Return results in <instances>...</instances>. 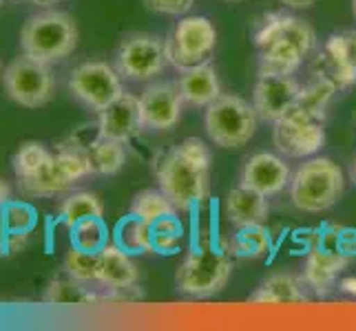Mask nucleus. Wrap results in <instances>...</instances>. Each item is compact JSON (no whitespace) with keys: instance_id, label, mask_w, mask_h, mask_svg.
Segmentation results:
<instances>
[{"instance_id":"ddd939ff","label":"nucleus","mask_w":356,"mask_h":331,"mask_svg":"<svg viewBox=\"0 0 356 331\" xmlns=\"http://www.w3.org/2000/svg\"><path fill=\"white\" fill-rule=\"evenodd\" d=\"M142 121L149 130H170L179 124L184 97L177 82H153L140 95Z\"/></svg>"},{"instance_id":"a878e982","label":"nucleus","mask_w":356,"mask_h":331,"mask_svg":"<svg viewBox=\"0 0 356 331\" xmlns=\"http://www.w3.org/2000/svg\"><path fill=\"white\" fill-rule=\"evenodd\" d=\"M104 205L95 192H71L69 197L60 203V221L71 230L73 226H78L80 221L91 219V217H102Z\"/></svg>"},{"instance_id":"39448f33","label":"nucleus","mask_w":356,"mask_h":331,"mask_svg":"<svg viewBox=\"0 0 356 331\" xmlns=\"http://www.w3.org/2000/svg\"><path fill=\"white\" fill-rule=\"evenodd\" d=\"M259 113L250 102L239 95L222 93L213 104L206 106L204 128L208 139L219 148H241L254 137Z\"/></svg>"},{"instance_id":"bb28decb","label":"nucleus","mask_w":356,"mask_h":331,"mask_svg":"<svg viewBox=\"0 0 356 331\" xmlns=\"http://www.w3.org/2000/svg\"><path fill=\"white\" fill-rule=\"evenodd\" d=\"M186 232H184L181 221L175 214H166L162 219H157L155 223H151V245H153V252L157 254H177L181 250V243Z\"/></svg>"},{"instance_id":"6e6552de","label":"nucleus","mask_w":356,"mask_h":331,"mask_svg":"<svg viewBox=\"0 0 356 331\" xmlns=\"http://www.w3.org/2000/svg\"><path fill=\"white\" fill-rule=\"evenodd\" d=\"M168 65L166 40L153 33H129L120 42L113 67L129 82H146L159 76Z\"/></svg>"},{"instance_id":"7ed1b4c3","label":"nucleus","mask_w":356,"mask_h":331,"mask_svg":"<svg viewBox=\"0 0 356 331\" xmlns=\"http://www.w3.org/2000/svg\"><path fill=\"white\" fill-rule=\"evenodd\" d=\"M290 201L301 212H325L334 207L346 190V177L330 157H308L294 170L290 183Z\"/></svg>"},{"instance_id":"423d86ee","label":"nucleus","mask_w":356,"mask_h":331,"mask_svg":"<svg viewBox=\"0 0 356 331\" xmlns=\"http://www.w3.org/2000/svg\"><path fill=\"white\" fill-rule=\"evenodd\" d=\"M232 274L228 250L200 248L186 254L175 274V285L191 298H211L219 294Z\"/></svg>"},{"instance_id":"2eb2a0df","label":"nucleus","mask_w":356,"mask_h":331,"mask_svg":"<svg viewBox=\"0 0 356 331\" xmlns=\"http://www.w3.org/2000/svg\"><path fill=\"white\" fill-rule=\"evenodd\" d=\"M290 177V166L286 164L284 157L273 153H254L245 159L239 183L266 194V197H275V194L288 188Z\"/></svg>"},{"instance_id":"0eeeda50","label":"nucleus","mask_w":356,"mask_h":331,"mask_svg":"<svg viewBox=\"0 0 356 331\" xmlns=\"http://www.w3.org/2000/svg\"><path fill=\"white\" fill-rule=\"evenodd\" d=\"M217 46V29L206 16L181 18L170 38L166 40L168 65L177 71H186L197 65L211 62Z\"/></svg>"},{"instance_id":"f8f14e48","label":"nucleus","mask_w":356,"mask_h":331,"mask_svg":"<svg viewBox=\"0 0 356 331\" xmlns=\"http://www.w3.org/2000/svg\"><path fill=\"white\" fill-rule=\"evenodd\" d=\"M301 84L294 76H277V73H259L252 89V106L259 113V119L275 121L284 117L297 104Z\"/></svg>"},{"instance_id":"9d476101","label":"nucleus","mask_w":356,"mask_h":331,"mask_svg":"<svg viewBox=\"0 0 356 331\" xmlns=\"http://www.w3.org/2000/svg\"><path fill=\"white\" fill-rule=\"evenodd\" d=\"M69 91L80 104L95 113H102L108 104H113L124 93L122 76L113 65L102 62V60L82 62L73 69L69 76Z\"/></svg>"},{"instance_id":"c85d7f7f","label":"nucleus","mask_w":356,"mask_h":331,"mask_svg":"<svg viewBox=\"0 0 356 331\" xmlns=\"http://www.w3.org/2000/svg\"><path fill=\"white\" fill-rule=\"evenodd\" d=\"M177 207L170 201L162 190H140L133 197L129 214L142 219L144 223H155L157 219H162L166 214H175Z\"/></svg>"},{"instance_id":"f03ea898","label":"nucleus","mask_w":356,"mask_h":331,"mask_svg":"<svg viewBox=\"0 0 356 331\" xmlns=\"http://www.w3.org/2000/svg\"><path fill=\"white\" fill-rule=\"evenodd\" d=\"M259 49V73L294 76L316 46V33L292 14H268L254 31Z\"/></svg>"},{"instance_id":"c9c22d12","label":"nucleus","mask_w":356,"mask_h":331,"mask_svg":"<svg viewBox=\"0 0 356 331\" xmlns=\"http://www.w3.org/2000/svg\"><path fill=\"white\" fill-rule=\"evenodd\" d=\"M337 250L348 256L356 254V230L337 228Z\"/></svg>"},{"instance_id":"c03bdc74","label":"nucleus","mask_w":356,"mask_h":331,"mask_svg":"<svg viewBox=\"0 0 356 331\" xmlns=\"http://www.w3.org/2000/svg\"><path fill=\"white\" fill-rule=\"evenodd\" d=\"M226 3H239V0H226Z\"/></svg>"},{"instance_id":"a19ab883","label":"nucleus","mask_w":356,"mask_h":331,"mask_svg":"<svg viewBox=\"0 0 356 331\" xmlns=\"http://www.w3.org/2000/svg\"><path fill=\"white\" fill-rule=\"evenodd\" d=\"M31 3H35V5H56V3H60V0H31Z\"/></svg>"},{"instance_id":"37998d69","label":"nucleus","mask_w":356,"mask_h":331,"mask_svg":"<svg viewBox=\"0 0 356 331\" xmlns=\"http://www.w3.org/2000/svg\"><path fill=\"white\" fill-rule=\"evenodd\" d=\"M352 14H354V18H356V0H352Z\"/></svg>"},{"instance_id":"6ab92c4d","label":"nucleus","mask_w":356,"mask_h":331,"mask_svg":"<svg viewBox=\"0 0 356 331\" xmlns=\"http://www.w3.org/2000/svg\"><path fill=\"white\" fill-rule=\"evenodd\" d=\"M224 214L230 226L243 228V226H257L266 223L270 214V203L268 197L261 192L245 186L230 188L224 201Z\"/></svg>"},{"instance_id":"f257e3e1","label":"nucleus","mask_w":356,"mask_h":331,"mask_svg":"<svg viewBox=\"0 0 356 331\" xmlns=\"http://www.w3.org/2000/svg\"><path fill=\"white\" fill-rule=\"evenodd\" d=\"M155 177L177 210H193L211 194V151L202 139L186 137L162 155Z\"/></svg>"},{"instance_id":"1a4fd4ad","label":"nucleus","mask_w":356,"mask_h":331,"mask_svg":"<svg viewBox=\"0 0 356 331\" xmlns=\"http://www.w3.org/2000/svg\"><path fill=\"white\" fill-rule=\"evenodd\" d=\"M3 84L7 95L24 108L44 106L54 97L56 82L49 65L38 62L29 56H18L11 60L3 73Z\"/></svg>"},{"instance_id":"cd10ccee","label":"nucleus","mask_w":356,"mask_h":331,"mask_svg":"<svg viewBox=\"0 0 356 331\" xmlns=\"http://www.w3.org/2000/svg\"><path fill=\"white\" fill-rule=\"evenodd\" d=\"M115 241L124 252L129 254H144L153 252L151 245V226L144 223L138 217H124L115 228Z\"/></svg>"},{"instance_id":"c756f323","label":"nucleus","mask_w":356,"mask_h":331,"mask_svg":"<svg viewBox=\"0 0 356 331\" xmlns=\"http://www.w3.org/2000/svg\"><path fill=\"white\" fill-rule=\"evenodd\" d=\"M71 245L84 252H100L104 245H108V230L104 226L102 217H91L80 221L78 226L71 228Z\"/></svg>"},{"instance_id":"a211bd4d","label":"nucleus","mask_w":356,"mask_h":331,"mask_svg":"<svg viewBox=\"0 0 356 331\" xmlns=\"http://www.w3.org/2000/svg\"><path fill=\"white\" fill-rule=\"evenodd\" d=\"M138 267L131 261L129 252H124L115 243H108L97 252V274L95 283L108 289H131L138 285Z\"/></svg>"},{"instance_id":"b1692460","label":"nucleus","mask_w":356,"mask_h":331,"mask_svg":"<svg viewBox=\"0 0 356 331\" xmlns=\"http://www.w3.org/2000/svg\"><path fill=\"white\" fill-rule=\"evenodd\" d=\"M89 159H91V173L93 175H118L127 162L124 144L106 137H97L89 146Z\"/></svg>"},{"instance_id":"4c0bfd02","label":"nucleus","mask_w":356,"mask_h":331,"mask_svg":"<svg viewBox=\"0 0 356 331\" xmlns=\"http://www.w3.org/2000/svg\"><path fill=\"white\" fill-rule=\"evenodd\" d=\"M279 3L290 9H308L316 3V0H279Z\"/></svg>"},{"instance_id":"4468645a","label":"nucleus","mask_w":356,"mask_h":331,"mask_svg":"<svg viewBox=\"0 0 356 331\" xmlns=\"http://www.w3.org/2000/svg\"><path fill=\"white\" fill-rule=\"evenodd\" d=\"M314 76L334 82L337 89H346L356 82V31L330 35L318 53V71Z\"/></svg>"},{"instance_id":"e433bc0d","label":"nucleus","mask_w":356,"mask_h":331,"mask_svg":"<svg viewBox=\"0 0 356 331\" xmlns=\"http://www.w3.org/2000/svg\"><path fill=\"white\" fill-rule=\"evenodd\" d=\"M339 289L343 294H350V296H356V276H348V278H341Z\"/></svg>"},{"instance_id":"5701e85b","label":"nucleus","mask_w":356,"mask_h":331,"mask_svg":"<svg viewBox=\"0 0 356 331\" xmlns=\"http://www.w3.org/2000/svg\"><path fill=\"white\" fill-rule=\"evenodd\" d=\"M270 250H273V237L264 223L237 228L228 245V252L239 259H264Z\"/></svg>"},{"instance_id":"2f4dec72","label":"nucleus","mask_w":356,"mask_h":331,"mask_svg":"<svg viewBox=\"0 0 356 331\" xmlns=\"http://www.w3.org/2000/svg\"><path fill=\"white\" fill-rule=\"evenodd\" d=\"M84 283L76 278H58L49 285L44 300L56 305H89L93 300V294L82 287Z\"/></svg>"},{"instance_id":"20e7f679","label":"nucleus","mask_w":356,"mask_h":331,"mask_svg":"<svg viewBox=\"0 0 356 331\" xmlns=\"http://www.w3.org/2000/svg\"><path fill=\"white\" fill-rule=\"evenodd\" d=\"M78 46V24L67 11L47 9L27 18L20 31V51L44 65L63 62Z\"/></svg>"},{"instance_id":"58836bf2","label":"nucleus","mask_w":356,"mask_h":331,"mask_svg":"<svg viewBox=\"0 0 356 331\" xmlns=\"http://www.w3.org/2000/svg\"><path fill=\"white\" fill-rule=\"evenodd\" d=\"M11 201V188H9V183L0 177V207H3L5 203Z\"/></svg>"},{"instance_id":"72a5a7b5","label":"nucleus","mask_w":356,"mask_h":331,"mask_svg":"<svg viewBox=\"0 0 356 331\" xmlns=\"http://www.w3.org/2000/svg\"><path fill=\"white\" fill-rule=\"evenodd\" d=\"M3 223H5V235H29L35 226V212L27 203L9 201L3 207Z\"/></svg>"},{"instance_id":"dca6fc26","label":"nucleus","mask_w":356,"mask_h":331,"mask_svg":"<svg viewBox=\"0 0 356 331\" xmlns=\"http://www.w3.org/2000/svg\"><path fill=\"white\" fill-rule=\"evenodd\" d=\"M144 128L140 97L131 93H122L113 104H108L97 119V137L115 139L129 144L133 137H138Z\"/></svg>"},{"instance_id":"7c9ffc66","label":"nucleus","mask_w":356,"mask_h":331,"mask_svg":"<svg viewBox=\"0 0 356 331\" xmlns=\"http://www.w3.org/2000/svg\"><path fill=\"white\" fill-rule=\"evenodd\" d=\"M51 155L54 153L49 151L44 144H40V142H24L20 148L16 151L14 159H11L16 177L22 179V177L35 175L49 162V159H51Z\"/></svg>"},{"instance_id":"473e14b6","label":"nucleus","mask_w":356,"mask_h":331,"mask_svg":"<svg viewBox=\"0 0 356 331\" xmlns=\"http://www.w3.org/2000/svg\"><path fill=\"white\" fill-rule=\"evenodd\" d=\"M65 272L67 276L80 280V283H95L97 274V254L84 252L80 248H73L65 256Z\"/></svg>"},{"instance_id":"4be33fe9","label":"nucleus","mask_w":356,"mask_h":331,"mask_svg":"<svg viewBox=\"0 0 356 331\" xmlns=\"http://www.w3.org/2000/svg\"><path fill=\"white\" fill-rule=\"evenodd\" d=\"M305 280L303 276H294L290 272H277L268 276L264 283L257 287V291L250 296L252 303H266V305H294L305 303Z\"/></svg>"},{"instance_id":"79ce46f5","label":"nucleus","mask_w":356,"mask_h":331,"mask_svg":"<svg viewBox=\"0 0 356 331\" xmlns=\"http://www.w3.org/2000/svg\"><path fill=\"white\" fill-rule=\"evenodd\" d=\"M352 179L356 183V157H354V162H352Z\"/></svg>"},{"instance_id":"9b49d317","label":"nucleus","mask_w":356,"mask_h":331,"mask_svg":"<svg viewBox=\"0 0 356 331\" xmlns=\"http://www.w3.org/2000/svg\"><path fill=\"white\" fill-rule=\"evenodd\" d=\"M273 142L277 151L290 159L314 157L325 144V119L301 113L290 108L288 113L275 121Z\"/></svg>"},{"instance_id":"f3484780","label":"nucleus","mask_w":356,"mask_h":331,"mask_svg":"<svg viewBox=\"0 0 356 331\" xmlns=\"http://www.w3.org/2000/svg\"><path fill=\"white\" fill-rule=\"evenodd\" d=\"M350 265V256L339 252L332 245L318 243L310 250L303 267V280L318 296H327L337 287V278Z\"/></svg>"},{"instance_id":"393cba45","label":"nucleus","mask_w":356,"mask_h":331,"mask_svg":"<svg viewBox=\"0 0 356 331\" xmlns=\"http://www.w3.org/2000/svg\"><path fill=\"white\" fill-rule=\"evenodd\" d=\"M337 84L330 82L321 76H314L312 82H308L305 87H301V93H299V100L292 108L301 110V113H308L312 117H318V119H325V108L327 104L332 102V97L337 93Z\"/></svg>"},{"instance_id":"ea45409f","label":"nucleus","mask_w":356,"mask_h":331,"mask_svg":"<svg viewBox=\"0 0 356 331\" xmlns=\"http://www.w3.org/2000/svg\"><path fill=\"white\" fill-rule=\"evenodd\" d=\"M5 250V223H3V210H0V252Z\"/></svg>"},{"instance_id":"aec40b11","label":"nucleus","mask_w":356,"mask_h":331,"mask_svg":"<svg viewBox=\"0 0 356 331\" xmlns=\"http://www.w3.org/2000/svg\"><path fill=\"white\" fill-rule=\"evenodd\" d=\"M177 87L184 97V104H188L193 108H206L222 95V84H219L217 69L211 62L181 71Z\"/></svg>"},{"instance_id":"412c9836","label":"nucleus","mask_w":356,"mask_h":331,"mask_svg":"<svg viewBox=\"0 0 356 331\" xmlns=\"http://www.w3.org/2000/svg\"><path fill=\"white\" fill-rule=\"evenodd\" d=\"M73 183H76V179L60 164V159L51 155V159L35 175L18 179V190L24 197H54V194L73 188Z\"/></svg>"},{"instance_id":"f704fd0d","label":"nucleus","mask_w":356,"mask_h":331,"mask_svg":"<svg viewBox=\"0 0 356 331\" xmlns=\"http://www.w3.org/2000/svg\"><path fill=\"white\" fill-rule=\"evenodd\" d=\"M144 5L151 11L166 16H184L193 9L195 0H144Z\"/></svg>"}]
</instances>
